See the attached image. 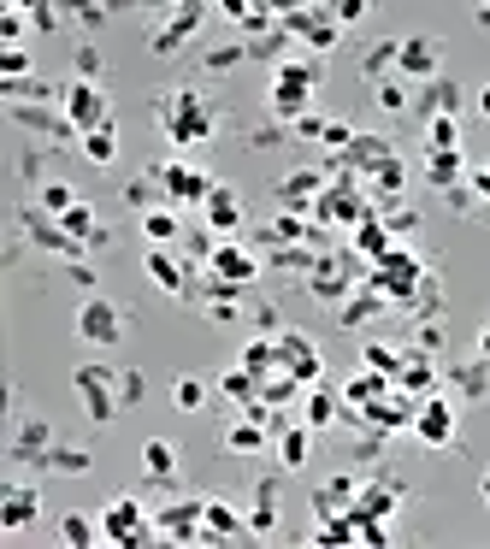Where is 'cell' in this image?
Masks as SVG:
<instances>
[{
    "instance_id": "50",
    "label": "cell",
    "mask_w": 490,
    "mask_h": 549,
    "mask_svg": "<svg viewBox=\"0 0 490 549\" xmlns=\"http://www.w3.org/2000/svg\"><path fill=\"white\" fill-rule=\"evenodd\" d=\"M290 130L307 136V142H319V136H325V119H319V113H302V119H290Z\"/></svg>"
},
{
    "instance_id": "12",
    "label": "cell",
    "mask_w": 490,
    "mask_h": 549,
    "mask_svg": "<svg viewBox=\"0 0 490 549\" xmlns=\"http://www.w3.org/2000/svg\"><path fill=\"white\" fill-rule=\"evenodd\" d=\"M437 65H443V42H437V36H408V42H396V71H402V77L431 83Z\"/></svg>"
},
{
    "instance_id": "47",
    "label": "cell",
    "mask_w": 490,
    "mask_h": 549,
    "mask_svg": "<svg viewBox=\"0 0 490 549\" xmlns=\"http://www.w3.org/2000/svg\"><path fill=\"white\" fill-rule=\"evenodd\" d=\"M65 278H71L83 296H95V272H89V254H83V260H65Z\"/></svg>"
},
{
    "instance_id": "26",
    "label": "cell",
    "mask_w": 490,
    "mask_h": 549,
    "mask_svg": "<svg viewBox=\"0 0 490 549\" xmlns=\"http://www.w3.org/2000/svg\"><path fill=\"white\" fill-rule=\"evenodd\" d=\"M142 237L160 243V248H172L178 237H184V219H178L172 207H148V213H142Z\"/></svg>"
},
{
    "instance_id": "27",
    "label": "cell",
    "mask_w": 490,
    "mask_h": 549,
    "mask_svg": "<svg viewBox=\"0 0 490 549\" xmlns=\"http://www.w3.org/2000/svg\"><path fill=\"white\" fill-rule=\"evenodd\" d=\"M426 178H431V189H461V178H467V166H461V148L426 154Z\"/></svg>"
},
{
    "instance_id": "60",
    "label": "cell",
    "mask_w": 490,
    "mask_h": 549,
    "mask_svg": "<svg viewBox=\"0 0 490 549\" xmlns=\"http://www.w3.org/2000/svg\"><path fill=\"white\" fill-rule=\"evenodd\" d=\"M479 496H485V502H490V473H485V479H479Z\"/></svg>"
},
{
    "instance_id": "11",
    "label": "cell",
    "mask_w": 490,
    "mask_h": 549,
    "mask_svg": "<svg viewBox=\"0 0 490 549\" xmlns=\"http://www.w3.org/2000/svg\"><path fill=\"white\" fill-rule=\"evenodd\" d=\"M201 508H207V502H166V508L154 514L160 544H201Z\"/></svg>"
},
{
    "instance_id": "3",
    "label": "cell",
    "mask_w": 490,
    "mask_h": 549,
    "mask_svg": "<svg viewBox=\"0 0 490 549\" xmlns=\"http://www.w3.org/2000/svg\"><path fill=\"white\" fill-rule=\"evenodd\" d=\"M101 544H124V549L160 544V526H154V514L136 496H119V502L101 508Z\"/></svg>"
},
{
    "instance_id": "8",
    "label": "cell",
    "mask_w": 490,
    "mask_h": 549,
    "mask_svg": "<svg viewBox=\"0 0 490 549\" xmlns=\"http://www.w3.org/2000/svg\"><path fill=\"white\" fill-rule=\"evenodd\" d=\"M414 437H420L426 449H455V402L431 390L426 402L414 408Z\"/></svg>"
},
{
    "instance_id": "1",
    "label": "cell",
    "mask_w": 490,
    "mask_h": 549,
    "mask_svg": "<svg viewBox=\"0 0 490 549\" xmlns=\"http://www.w3.org/2000/svg\"><path fill=\"white\" fill-rule=\"evenodd\" d=\"M154 113H160V130H166V142L189 154V148H201L207 136H213V113H207V101L195 95V89H166L160 101H154Z\"/></svg>"
},
{
    "instance_id": "57",
    "label": "cell",
    "mask_w": 490,
    "mask_h": 549,
    "mask_svg": "<svg viewBox=\"0 0 490 549\" xmlns=\"http://www.w3.org/2000/svg\"><path fill=\"white\" fill-rule=\"evenodd\" d=\"M142 6H160V12H178V6H189V0H142Z\"/></svg>"
},
{
    "instance_id": "29",
    "label": "cell",
    "mask_w": 490,
    "mask_h": 549,
    "mask_svg": "<svg viewBox=\"0 0 490 549\" xmlns=\"http://www.w3.org/2000/svg\"><path fill=\"white\" fill-rule=\"evenodd\" d=\"M355 248H361V254H367V260H384V254H390V225H384V219H361V225H355Z\"/></svg>"
},
{
    "instance_id": "28",
    "label": "cell",
    "mask_w": 490,
    "mask_h": 549,
    "mask_svg": "<svg viewBox=\"0 0 490 549\" xmlns=\"http://www.w3.org/2000/svg\"><path fill=\"white\" fill-rule=\"evenodd\" d=\"M60 544L71 549H89V544H101V520H89V514H60Z\"/></svg>"
},
{
    "instance_id": "25",
    "label": "cell",
    "mask_w": 490,
    "mask_h": 549,
    "mask_svg": "<svg viewBox=\"0 0 490 549\" xmlns=\"http://www.w3.org/2000/svg\"><path fill=\"white\" fill-rule=\"evenodd\" d=\"M396 502H402V485H390V479H372V485H361V496H355V508H361V514H378V520H390Z\"/></svg>"
},
{
    "instance_id": "45",
    "label": "cell",
    "mask_w": 490,
    "mask_h": 549,
    "mask_svg": "<svg viewBox=\"0 0 490 549\" xmlns=\"http://www.w3.org/2000/svg\"><path fill=\"white\" fill-rule=\"evenodd\" d=\"M148 396V384H142V372H119V408H136Z\"/></svg>"
},
{
    "instance_id": "14",
    "label": "cell",
    "mask_w": 490,
    "mask_h": 549,
    "mask_svg": "<svg viewBox=\"0 0 490 549\" xmlns=\"http://www.w3.org/2000/svg\"><path fill=\"white\" fill-rule=\"evenodd\" d=\"M142 266H148V278H154V284H160L166 296H189V260H184V254H172V248L148 243Z\"/></svg>"
},
{
    "instance_id": "4",
    "label": "cell",
    "mask_w": 490,
    "mask_h": 549,
    "mask_svg": "<svg viewBox=\"0 0 490 549\" xmlns=\"http://www.w3.org/2000/svg\"><path fill=\"white\" fill-rule=\"evenodd\" d=\"M313 83H319V71L307 60H284L272 71V95H266V107H272V119L290 124L307 113V101H313Z\"/></svg>"
},
{
    "instance_id": "53",
    "label": "cell",
    "mask_w": 490,
    "mask_h": 549,
    "mask_svg": "<svg viewBox=\"0 0 490 549\" xmlns=\"http://www.w3.org/2000/svg\"><path fill=\"white\" fill-rule=\"evenodd\" d=\"M414 349H420V355H437V349H443V331H437V325H420V337H414Z\"/></svg>"
},
{
    "instance_id": "24",
    "label": "cell",
    "mask_w": 490,
    "mask_h": 549,
    "mask_svg": "<svg viewBox=\"0 0 490 549\" xmlns=\"http://www.w3.org/2000/svg\"><path fill=\"white\" fill-rule=\"evenodd\" d=\"M343 414V396L319 378V384H307V414H302V426H331Z\"/></svg>"
},
{
    "instance_id": "32",
    "label": "cell",
    "mask_w": 490,
    "mask_h": 549,
    "mask_svg": "<svg viewBox=\"0 0 490 549\" xmlns=\"http://www.w3.org/2000/svg\"><path fill=\"white\" fill-rule=\"evenodd\" d=\"M367 183L378 189V201H396V195H402V183H408V166H402V160L390 154V160H384L378 172H367Z\"/></svg>"
},
{
    "instance_id": "52",
    "label": "cell",
    "mask_w": 490,
    "mask_h": 549,
    "mask_svg": "<svg viewBox=\"0 0 490 549\" xmlns=\"http://www.w3.org/2000/svg\"><path fill=\"white\" fill-rule=\"evenodd\" d=\"M60 6H48V0H42V6H36V12H30V24H36V30H60Z\"/></svg>"
},
{
    "instance_id": "36",
    "label": "cell",
    "mask_w": 490,
    "mask_h": 549,
    "mask_svg": "<svg viewBox=\"0 0 490 549\" xmlns=\"http://www.w3.org/2000/svg\"><path fill=\"white\" fill-rule=\"evenodd\" d=\"M455 390H461V396H473V402L485 396V390H490V361H485V355H479V366H461V372H455Z\"/></svg>"
},
{
    "instance_id": "51",
    "label": "cell",
    "mask_w": 490,
    "mask_h": 549,
    "mask_svg": "<svg viewBox=\"0 0 490 549\" xmlns=\"http://www.w3.org/2000/svg\"><path fill=\"white\" fill-rule=\"evenodd\" d=\"M77 77H95L101 83V48H77Z\"/></svg>"
},
{
    "instance_id": "19",
    "label": "cell",
    "mask_w": 490,
    "mask_h": 549,
    "mask_svg": "<svg viewBox=\"0 0 490 549\" xmlns=\"http://www.w3.org/2000/svg\"><path fill=\"white\" fill-rule=\"evenodd\" d=\"M396 390H408L414 402H426L431 390H437V366H431V355L408 349V361H402V372H396Z\"/></svg>"
},
{
    "instance_id": "33",
    "label": "cell",
    "mask_w": 490,
    "mask_h": 549,
    "mask_svg": "<svg viewBox=\"0 0 490 549\" xmlns=\"http://www.w3.org/2000/svg\"><path fill=\"white\" fill-rule=\"evenodd\" d=\"M455 136H461V130H455V113H431V119H426V154H443V148H461Z\"/></svg>"
},
{
    "instance_id": "17",
    "label": "cell",
    "mask_w": 490,
    "mask_h": 549,
    "mask_svg": "<svg viewBox=\"0 0 490 549\" xmlns=\"http://www.w3.org/2000/svg\"><path fill=\"white\" fill-rule=\"evenodd\" d=\"M201 18H207V6H201V0L178 6V12H172V18H166L160 30H154V54H178V48H184L189 36L201 30Z\"/></svg>"
},
{
    "instance_id": "34",
    "label": "cell",
    "mask_w": 490,
    "mask_h": 549,
    "mask_svg": "<svg viewBox=\"0 0 490 549\" xmlns=\"http://www.w3.org/2000/svg\"><path fill=\"white\" fill-rule=\"evenodd\" d=\"M361 361H367L372 372H384V378H396L408 355H402V349H390V343H367V349H361Z\"/></svg>"
},
{
    "instance_id": "13",
    "label": "cell",
    "mask_w": 490,
    "mask_h": 549,
    "mask_svg": "<svg viewBox=\"0 0 490 549\" xmlns=\"http://www.w3.org/2000/svg\"><path fill=\"white\" fill-rule=\"evenodd\" d=\"M325 183H331V172H319V166H302V172L278 178V207H290V213H313V201L325 195Z\"/></svg>"
},
{
    "instance_id": "39",
    "label": "cell",
    "mask_w": 490,
    "mask_h": 549,
    "mask_svg": "<svg viewBox=\"0 0 490 549\" xmlns=\"http://www.w3.org/2000/svg\"><path fill=\"white\" fill-rule=\"evenodd\" d=\"M24 30H30V12L0 6V42H6V48H18V42H24Z\"/></svg>"
},
{
    "instance_id": "10",
    "label": "cell",
    "mask_w": 490,
    "mask_h": 549,
    "mask_svg": "<svg viewBox=\"0 0 490 549\" xmlns=\"http://www.w3.org/2000/svg\"><path fill=\"white\" fill-rule=\"evenodd\" d=\"M36 514H42V490L36 485H24V479L0 485V532H24Z\"/></svg>"
},
{
    "instance_id": "2",
    "label": "cell",
    "mask_w": 490,
    "mask_h": 549,
    "mask_svg": "<svg viewBox=\"0 0 490 549\" xmlns=\"http://www.w3.org/2000/svg\"><path fill=\"white\" fill-rule=\"evenodd\" d=\"M71 390H77L89 426H113L119 420V372H107L101 361H83L71 372Z\"/></svg>"
},
{
    "instance_id": "20",
    "label": "cell",
    "mask_w": 490,
    "mask_h": 549,
    "mask_svg": "<svg viewBox=\"0 0 490 549\" xmlns=\"http://www.w3.org/2000/svg\"><path fill=\"white\" fill-rule=\"evenodd\" d=\"M77 154H83L89 166H113V160H119V124L107 119V124H95V130H83V136H77Z\"/></svg>"
},
{
    "instance_id": "22",
    "label": "cell",
    "mask_w": 490,
    "mask_h": 549,
    "mask_svg": "<svg viewBox=\"0 0 490 549\" xmlns=\"http://www.w3.org/2000/svg\"><path fill=\"white\" fill-rule=\"evenodd\" d=\"M142 473H148L154 485H172V473H178V449H172L166 437H148V443H142Z\"/></svg>"
},
{
    "instance_id": "6",
    "label": "cell",
    "mask_w": 490,
    "mask_h": 549,
    "mask_svg": "<svg viewBox=\"0 0 490 549\" xmlns=\"http://www.w3.org/2000/svg\"><path fill=\"white\" fill-rule=\"evenodd\" d=\"M77 337L95 343V349H113L124 337V307L107 302V296H83V307H77Z\"/></svg>"
},
{
    "instance_id": "41",
    "label": "cell",
    "mask_w": 490,
    "mask_h": 549,
    "mask_svg": "<svg viewBox=\"0 0 490 549\" xmlns=\"http://www.w3.org/2000/svg\"><path fill=\"white\" fill-rule=\"evenodd\" d=\"M60 12L77 18V24H101V18H107V0H65Z\"/></svg>"
},
{
    "instance_id": "15",
    "label": "cell",
    "mask_w": 490,
    "mask_h": 549,
    "mask_svg": "<svg viewBox=\"0 0 490 549\" xmlns=\"http://www.w3.org/2000/svg\"><path fill=\"white\" fill-rule=\"evenodd\" d=\"M278 366L302 384H319V349L307 343L302 331H278Z\"/></svg>"
},
{
    "instance_id": "9",
    "label": "cell",
    "mask_w": 490,
    "mask_h": 549,
    "mask_svg": "<svg viewBox=\"0 0 490 549\" xmlns=\"http://www.w3.org/2000/svg\"><path fill=\"white\" fill-rule=\"evenodd\" d=\"M207 272L225 278V284H237V290H248V284H260V254L243 248V243H219L213 260H207Z\"/></svg>"
},
{
    "instance_id": "30",
    "label": "cell",
    "mask_w": 490,
    "mask_h": 549,
    "mask_svg": "<svg viewBox=\"0 0 490 549\" xmlns=\"http://www.w3.org/2000/svg\"><path fill=\"white\" fill-rule=\"evenodd\" d=\"M307 431L313 426H284L278 431V461H284L290 473H302L307 467Z\"/></svg>"
},
{
    "instance_id": "23",
    "label": "cell",
    "mask_w": 490,
    "mask_h": 549,
    "mask_svg": "<svg viewBox=\"0 0 490 549\" xmlns=\"http://www.w3.org/2000/svg\"><path fill=\"white\" fill-rule=\"evenodd\" d=\"M266 437H272V431L260 426L254 414H243V420H231V426H225V449H231V455H260V449H266Z\"/></svg>"
},
{
    "instance_id": "48",
    "label": "cell",
    "mask_w": 490,
    "mask_h": 549,
    "mask_svg": "<svg viewBox=\"0 0 490 549\" xmlns=\"http://www.w3.org/2000/svg\"><path fill=\"white\" fill-rule=\"evenodd\" d=\"M148 183H154V172H148V178H136V183H124V201H130L136 213H148V195H154Z\"/></svg>"
},
{
    "instance_id": "35",
    "label": "cell",
    "mask_w": 490,
    "mask_h": 549,
    "mask_svg": "<svg viewBox=\"0 0 490 549\" xmlns=\"http://www.w3.org/2000/svg\"><path fill=\"white\" fill-rule=\"evenodd\" d=\"M36 207L60 219L65 207H77V189H71V183H42V189H36Z\"/></svg>"
},
{
    "instance_id": "40",
    "label": "cell",
    "mask_w": 490,
    "mask_h": 549,
    "mask_svg": "<svg viewBox=\"0 0 490 549\" xmlns=\"http://www.w3.org/2000/svg\"><path fill=\"white\" fill-rule=\"evenodd\" d=\"M248 532H254V538H272V532H278V508H272V496H260V502H254Z\"/></svg>"
},
{
    "instance_id": "5",
    "label": "cell",
    "mask_w": 490,
    "mask_h": 549,
    "mask_svg": "<svg viewBox=\"0 0 490 549\" xmlns=\"http://www.w3.org/2000/svg\"><path fill=\"white\" fill-rule=\"evenodd\" d=\"M60 113L77 124V136H83V130H95V124L113 119V101H107V89H101L95 77H71L65 95H60Z\"/></svg>"
},
{
    "instance_id": "58",
    "label": "cell",
    "mask_w": 490,
    "mask_h": 549,
    "mask_svg": "<svg viewBox=\"0 0 490 549\" xmlns=\"http://www.w3.org/2000/svg\"><path fill=\"white\" fill-rule=\"evenodd\" d=\"M479 355H485V361H490V325H485V331H479Z\"/></svg>"
},
{
    "instance_id": "46",
    "label": "cell",
    "mask_w": 490,
    "mask_h": 549,
    "mask_svg": "<svg viewBox=\"0 0 490 549\" xmlns=\"http://www.w3.org/2000/svg\"><path fill=\"white\" fill-rule=\"evenodd\" d=\"M24 71H30V48L18 42V48H6V54H0V77H24Z\"/></svg>"
},
{
    "instance_id": "59",
    "label": "cell",
    "mask_w": 490,
    "mask_h": 549,
    "mask_svg": "<svg viewBox=\"0 0 490 549\" xmlns=\"http://www.w3.org/2000/svg\"><path fill=\"white\" fill-rule=\"evenodd\" d=\"M479 24H485V30H490V0H485V6H479Z\"/></svg>"
},
{
    "instance_id": "7",
    "label": "cell",
    "mask_w": 490,
    "mask_h": 549,
    "mask_svg": "<svg viewBox=\"0 0 490 549\" xmlns=\"http://www.w3.org/2000/svg\"><path fill=\"white\" fill-rule=\"evenodd\" d=\"M154 183H160L178 207H201V201L213 195V178H207V172H195L189 160H160V166H154Z\"/></svg>"
},
{
    "instance_id": "44",
    "label": "cell",
    "mask_w": 490,
    "mask_h": 549,
    "mask_svg": "<svg viewBox=\"0 0 490 549\" xmlns=\"http://www.w3.org/2000/svg\"><path fill=\"white\" fill-rule=\"evenodd\" d=\"M325 6H331V18H337V24L349 30V24H361V18H367L372 0H325Z\"/></svg>"
},
{
    "instance_id": "38",
    "label": "cell",
    "mask_w": 490,
    "mask_h": 549,
    "mask_svg": "<svg viewBox=\"0 0 490 549\" xmlns=\"http://www.w3.org/2000/svg\"><path fill=\"white\" fill-rule=\"evenodd\" d=\"M266 237H272V243H307V225H302V213H278V219H272V225H266Z\"/></svg>"
},
{
    "instance_id": "49",
    "label": "cell",
    "mask_w": 490,
    "mask_h": 549,
    "mask_svg": "<svg viewBox=\"0 0 490 549\" xmlns=\"http://www.w3.org/2000/svg\"><path fill=\"white\" fill-rule=\"evenodd\" d=\"M319 142H325L331 154H343V148L355 142V130H349V124H325V136H319Z\"/></svg>"
},
{
    "instance_id": "31",
    "label": "cell",
    "mask_w": 490,
    "mask_h": 549,
    "mask_svg": "<svg viewBox=\"0 0 490 549\" xmlns=\"http://www.w3.org/2000/svg\"><path fill=\"white\" fill-rule=\"evenodd\" d=\"M260 384H266V378H260V372H248V366H231V372L219 378V390H225L231 402H260Z\"/></svg>"
},
{
    "instance_id": "56",
    "label": "cell",
    "mask_w": 490,
    "mask_h": 549,
    "mask_svg": "<svg viewBox=\"0 0 490 549\" xmlns=\"http://www.w3.org/2000/svg\"><path fill=\"white\" fill-rule=\"evenodd\" d=\"M0 6H12V12H36L42 0H0Z\"/></svg>"
},
{
    "instance_id": "37",
    "label": "cell",
    "mask_w": 490,
    "mask_h": 549,
    "mask_svg": "<svg viewBox=\"0 0 490 549\" xmlns=\"http://www.w3.org/2000/svg\"><path fill=\"white\" fill-rule=\"evenodd\" d=\"M172 402H178L184 414H195V408H207V384H201L195 372H184V378L172 384Z\"/></svg>"
},
{
    "instance_id": "21",
    "label": "cell",
    "mask_w": 490,
    "mask_h": 549,
    "mask_svg": "<svg viewBox=\"0 0 490 549\" xmlns=\"http://www.w3.org/2000/svg\"><path fill=\"white\" fill-rule=\"evenodd\" d=\"M89 467H95V455L77 443H48V455H42V473H65V479H83Z\"/></svg>"
},
{
    "instance_id": "16",
    "label": "cell",
    "mask_w": 490,
    "mask_h": 549,
    "mask_svg": "<svg viewBox=\"0 0 490 549\" xmlns=\"http://www.w3.org/2000/svg\"><path fill=\"white\" fill-rule=\"evenodd\" d=\"M201 219H207V231H213V237H231V231H243V201H237V189L213 183V195L201 201Z\"/></svg>"
},
{
    "instance_id": "43",
    "label": "cell",
    "mask_w": 490,
    "mask_h": 549,
    "mask_svg": "<svg viewBox=\"0 0 490 549\" xmlns=\"http://www.w3.org/2000/svg\"><path fill=\"white\" fill-rule=\"evenodd\" d=\"M372 101H378L384 113H402V107H408V89H402V83H372Z\"/></svg>"
},
{
    "instance_id": "42",
    "label": "cell",
    "mask_w": 490,
    "mask_h": 549,
    "mask_svg": "<svg viewBox=\"0 0 490 549\" xmlns=\"http://www.w3.org/2000/svg\"><path fill=\"white\" fill-rule=\"evenodd\" d=\"M426 95H431L426 119H431V113H461V95H455V83H431Z\"/></svg>"
},
{
    "instance_id": "18",
    "label": "cell",
    "mask_w": 490,
    "mask_h": 549,
    "mask_svg": "<svg viewBox=\"0 0 490 549\" xmlns=\"http://www.w3.org/2000/svg\"><path fill=\"white\" fill-rule=\"evenodd\" d=\"M243 532H248V520L231 502H207L201 508V544H237Z\"/></svg>"
},
{
    "instance_id": "54",
    "label": "cell",
    "mask_w": 490,
    "mask_h": 549,
    "mask_svg": "<svg viewBox=\"0 0 490 549\" xmlns=\"http://www.w3.org/2000/svg\"><path fill=\"white\" fill-rule=\"evenodd\" d=\"M467 183H473V195H479V201H490V166H479V172H467Z\"/></svg>"
},
{
    "instance_id": "55",
    "label": "cell",
    "mask_w": 490,
    "mask_h": 549,
    "mask_svg": "<svg viewBox=\"0 0 490 549\" xmlns=\"http://www.w3.org/2000/svg\"><path fill=\"white\" fill-rule=\"evenodd\" d=\"M473 107H479V119H490V83L479 89V101H473Z\"/></svg>"
}]
</instances>
